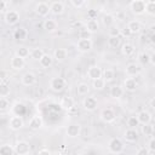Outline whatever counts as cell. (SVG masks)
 <instances>
[{
	"label": "cell",
	"mask_w": 155,
	"mask_h": 155,
	"mask_svg": "<svg viewBox=\"0 0 155 155\" xmlns=\"http://www.w3.org/2000/svg\"><path fill=\"white\" fill-rule=\"evenodd\" d=\"M70 4H71L74 7H76V8H81V7L86 4V1H85V0H70Z\"/></svg>",
	"instance_id": "45"
},
{
	"label": "cell",
	"mask_w": 155,
	"mask_h": 155,
	"mask_svg": "<svg viewBox=\"0 0 155 155\" xmlns=\"http://www.w3.org/2000/svg\"><path fill=\"white\" fill-rule=\"evenodd\" d=\"M120 30L121 29H119L117 27H110V29H109V36H113V38L120 36Z\"/></svg>",
	"instance_id": "44"
},
{
	"label": "cell",
	"mask_w": 155,
	"mask_h": 155,
	"mask_svg": "<svg viewBox=\"0 0 155 155\" xmlns=\"http://www.w3.org/2000/svg\"><path fill=\"white\" fill-rule=\"evenodd\" d=\"M30 54V51H29V48H27V47H24V46H22V47H19V48H17V51H16V56L17 57H19V58H27L28 56Z\"/></svg>",
	"instance_id": "37"
},
{
	"label": "cell",
	"mask_w": 155,
	"mask_h": 155,
	"mask_svg": "<svg viewBox=\"0 0 155 155\" xmlns=\"http://www.w3.org/2000/svg\"><path fill=\"white\" fill-rule=\"evenodd\" d=\"M101 119H102L104 122L110 124V122H113V121L115 120V111H114L111 108H105V109H103L102 113H101Z\"/></svg>",
	"instance_id": "9"
},
{
	"label": "cell",
	"mask_w": 155,
	"mask_h": 155,
	"mask_svg": "<svg viewBox=\"0 0 155 155\" xmlns=\"http://www.w3.org/2000/svg\"><path fill=\"white\" fill-rule=\"evenodd\" d=\"M85 29L91 34L96 33L99 29V24H98L97 19H87V22L85 23Z\"/></svg>",
	"instance_id": "23"
},
{
	"label": "cell",
	"mask_w": 155,
	"mask_h": 155,
	"mask_svg": "<svg viewBox=\"0 0 155 155\" xmlns=\"http://www.w3.org/2000/svg\"><path fill=\"white\" fill-rule=\"evenodd\" d=\"M120 42H121L120 36H117V38L109 36V39H108V46L111 47V48H116V47H119V46H120Z\"/></svg>",
	"instance_id": "38"
},
{
	"label": "cell",
	"mask_w": 155,
	"mask_h": 155,
	"mask_svg": "<svg viewBox=\"0 0 155 155\" xmlns=\"http://www.w3.org/2000/svg\"><path fill=\"white\" fill-rule=\"evenodd\" d=\"M136 155H150V151L148 150L147 147H140V148L137 150Z\"/></svg>",
	"instance_id": "47"
},
{
	"label": "cell",
	"mask_w": 155,
	"mask_h": 155,
	"mask_svg": "<svg viewBox=\"0 0 155 155\" xmlns=\"http://www.w3.org/2000/svg\"><path fill=\"white\" fill-rule=\"evenodd\" d=\"M24 65H25V61L23 58H19L16 54L11 58V68L13 70H22L24 68Z\"/></svg>",
	"instance_id": "16"
},
{
	"label": "cell",
	"mask_w": 155,
	"mask_h": 155,
	"mask_svg": "<svg viewBox=\"0 0 155 155\" xmlns=\"http://www.w3.org/2000/svg\"><path fill=\"white\" fill-rule=\"evenodd\" d=\"M120 35H122L124 38H128V36H130V35H132V34L130 33V30H128V29H127V27H126V28H124L122 30H120Z\"/></svg>",
	"instance_id": "50"
},
{
	"label": "cell",
	"mask_w": 155,
	"mask_h": 155,
	"mask_svg": "<svg viewBox=\"0 0 155 155\" xmlns=\"http://www.w3.org/2000/svg\"><path fill=\"white\" fill-rule=\"evenodd\" d=\"M150 107L151 108H155V98H151L150 99Z\"/></svg>",
	"instance_id": "54"
},
{
	"label": "cell",
	"mask_w": 155,
	"mask_h": 155,
	"mask_svg": "<svg viewBox=\"0 0 155 155\" xmlns=\"http://www.w3.org/2000/svg\"><path fill=\"white\" fill-rule=\"evenodd\" d=\"M42 119L40 117V116H33L31 119H30V121H29V127L31 128V130H40L41 127H42Z\"/></svg>",
	"instance_id": "26"
},
{
	"label": "cell",
	"mask_w": 155,
	"mask_h": 155,
	"mask_svg": "<svg viewBox=\"0 0 155 155\" xmlns=\"http://www.w3.org/2000/svg\"><path fill=\"white\" fill-rule=\"evenodd\" d=\"M148 150L150 151V153H154L155 151V138L154 137H151L150 139H149V143H148Z\"/></svg>",
	"instance_id": "46"
},
{
	"label": "cell",
	"mask_w": 155,
	"mask_h": 155,
	"mask_svg": "<svg viewBox=\"0 0 155 155\" xmlns=\"http://www.w3.org/2000/svg\"><path fill=\"white\" fill-rule=\"evenodd\" d=\"M8 126L12 131H18L24 126V121L21 115H13L8 121Z\"/></svg>",
	"instance_id": "7"
},
{
	"label": "cell",
	"mask_w": 155,
	"mask_h": 155,
	"mask_svg": "<svg viewBox=\"0 0 155 155\" xmlns=\"http://www.w3.org/2000/svg\"><path fill=\"white\" fill-rule=\"evenodd\" d=\"M57 28H58V24H57V22L54 19H50V18L48 19H45V22H44V29L46 31L52 33V31H56Z\"/></svg>",
	"instance_id": "25"
},
{
	"label": "cell",
	"mask_w": 155,
	"mask_h": 155,
	"mask_svg": "<svg viewBox=\"0 0 155 155\" xmlns=\"http://www.w3.org/2000/svg\"><path fill=\"white\" fill-rule=\"evenodd\" d=\"M108 149H109V151L113 153V154H120V153L124 151L125 145H124V143H122V140H121L120 138L114 137V138H111V139L109 140V143H108Z\"/></svg>",
	"instance_id": "1"
},
{
	"label": "cell",
	"mask_w": 155,
	"mask_h": 155,
	"mask_svg": "<svg viewBox=\"0 0 155 155\" xmlns=\"http://www.w3.org/2000/svg\"><path fill=\"white\" fill-rule=\"evenodd\" d=\"M82 107H84V109L87 110V111H93V110H96L97 107H98V101H97V98L93 97V96L86 97V98L84 99V102H82Z\"/></svg>",
	"instance_id": "6"
},
{
	"label": "cell",
	"mask_w": 155,
	"mask_h": 155,
	"mask_svg": "<svg viewBox=\"0 0 155 155\" xmlns=\"http://www.w3.org/2000/svg\"><path fill=\"white\" fill-rule=\"evenodd\" d=\"M39 63H40V65H41L42 68H48V67H51L52 63H53V57H52L51 54H48V53H45V54L40 58Z\"/></svg>",
	"instance_id": "27"
},
{
	"label": "cell",
	"mask_w": 155,
	"mask_h": 155,
	"mask_svg": "<svg viewBox=\"0 0 155 155\" xmlns=\"http://www.w3.org/2000/svg\"><path fill=\"white\" fill-rule=\"evenodd\" d=\"M114 22H115L114 15H111V13H105V15H103V17H102V23H103V25H105V27H111V25L114 24Z\"/></svg>",
	"instance_id": "31"
},
{
	"label": "cell",
	"mask_w": 155,
	"mask_h": 155,
	"mask_svg": "<svg viewBox=\"0 0 155 155\" xmlns=\"http://www.w3.org/2000/svg\"><path fill=\"white\" fill-rule=\"evenodd\" d=\"M92 86H93L94 90H103L104 86H105V81L102 78H99V79L92 81Z\"/></svg>",
	"instance_id": "40"
},
{
	"label": "cell",
	"mask_w": 155,
	"mask_h": 155,
	"mask_svg": "<svg viewBox=\"0 0 155 155\" xmlns=\"http://www.w3.org/2000/svg\"><path fill=\"white\" fill-rule=\"evenodd\" d=\"M65 86H67L65 79L59 78V76L53 78V79H51V81H50V88H51L52 91H54V92H62V91L65 88Z\"/></svg>",
	"instance_id": "2"
},
{
	"label": "cell",
	"mask_w": 155,
	"mask_h": 155,
	"mask_svg": "<svg viewBox=\"0 0 155 155\" xmlns=\"http://www.w3.org/2000/svg\"><path fill=\"white\" fill-rule=\"evenodd\" d=\"M76 47L80 52H88L92 48L91 39H79L76 42Z\"/></svg>",
	"instance_id": "8"
},
{
	"label": "cell",
	"mask_w": 155,
	"mask_h": 155,
	"mask_svg": "<svg viewBox=\"0 0 155 155\" xmlns=\"http://www.w3.org/2000/svg\"><path fill=\"white\" fill-rule=\"evenodd\" d=\"M96 16H97V12L96 11H93V10H91V11H88V19H96Z\"/></svg>",
	"instance_id": "53"
},
{
	"label": "cell",
	"mask_w": 155,
	"mask_h": 155,
	"mask_svg": "<svg viewBox=\"0 0 155 155\" xmlns=\"http://www.w3.org/2000/svg\"><path fill=\"white\" fill-rule=\"evenodd\" d=\"M79 39H91V33H88L85 28L79 30Z\"/></svg>",
	"instance_id": "43"
},
{
	"label": "cell",
	"mask_w": 155,
	"mask_h": 155,
	"mask_svg": "<svg viewBox=\"0 0 155 155\" xmlns=\"http://www.w3.org/2000/svg\"><path fill=\"white\" fill-rule=\"evenodd\" d=\"M138 62L140 65H147L150 63V54L148 52H140L138 54Z\"/></svg>",
	"instance_id": "32"
},
{
	"label": "cell",
	"mask_w": 155,
	"mask_h": 155,
	"mask_svg": "<svg viewBox=\"0 0 155 155\" xmlns=\"http://www.w3.org/2000/svg\"><path fill=\"white\" fill-rule=\"evenodd\" d=\"M10 94V86L6 82L0 81V97H7Z\"/></svg>",
	"instance_id": "39"
},
{
	"label": "cell",
	"mask_w": 155,
	"mask_h": 155,
	"mask_svg": "<svg viewBox=\"0 0 155 155\" xmlns=\"http://www.w3.org/2000/svg\"><path fill=\"white\" fill-rule=\"evenodd\" d=\"M52 153L48 150V149H41V150H39V153H38V155H51Z\"/></svg>",
	"instance_id": "52"
},
{
	"label": "cell",
	"mask_w": 155,
	"mask_h": 155,
	"mask_svg": "<svg viewBox=\"0 0 155 155\" xmlns=\"http://www.w3.org/2000/svg\"><path fill=\"white\" fill-rule=\"evenodd\" d=\"M13 154H15V149L12 145L4 144L0 147V155H13Z\"/></svg>",
	"instance_id": "33"
},
{
	"label": "cell",
	"mask_w": 155,
	"mask_h": 155,
	"mask_svg": "<svg viewBox=\"0 0 155 155\" xmlns=\"http://www.w3.org/2000/svg\"><path fill=\"white\" fill-rule=\"evenodd\" d=\"M134 52V46L130 42H125L122 46H121V53L126 57H130L131 54H133Z\"/></svg>",
	"instance_id": "29"
},
{
	"label": "cell",
	"mask_w": 155,
	"mask_h": 155,
	"mask_svg": "<svg viewBox=\"0 0 155 155\" xmlns=\"http://www.w3.org/2000/svg\"><path fill=\"white\" fill-rule=\"evenodd\" d=\"M127 126H128V128L136 130L137 126H139V122H138V120H137V116H130V117L127 119Z\"/></svg>",
	"instance_id": "41"
},
{
	"label": "cell",
	"mask_w": 155,
	"mask_h": 155,
	"mask_svg": "<svg viewBox=\"0 0 155 155\" xmlns=\"http://www.w3.org/2000/svg\"><path fill=\"white\" fill-rule=\"evenodd\" d=\"M124 96V88L119 85H115L110 88V97L113 98H121Z\"/></svg>",
	"instance_id": "30"
},
{
	"label": "cell",
	"mask_w": 155,
	"mask_h": 155,
	"mask_svg": "<svg viewBox=\"0 0 155 155\" xmlns=\"http://www.w3.org/2000/svg\"><path fill=\"white\" fill-rule=\"evenodd\" d=\"M50 12L58 16V15H62L64 12V4L62 1H53L51 2L50 5Z\"/></svg>",
	"instance_id": "14"
},
{
	"label": "cell",
	"mask_w": 155,
	"mask_h": 155,
	"mask_svg": "<svg viewBox=\"0 0 155 155\" xmlns=\"http://www.w3.org/2000/svg\"><path fill=\"white\" fill-rule=\"evenodd\" d=\"M8 108V101L4 97H0V109L4 110V109H7Z\"/></svg>",
	"instance_id": "48"
},
{
	"label": "cell",
	"mask_w": 155,
	"mask_h": 155,
	"mask_svg": "<svg viewBox=\"0 0 155 155\" xmlns=\"http://www.w3.org/2000/svg\"><path fill=\"white\" fill-rule=\"evenodd\" d=\"M81 133V126L79 124H70L67 127V136L70 138H76Z\"/></svg>",
	"instance_id": "11"
},
{
	"label": "cell",
	"mask_w": 155,
	"mask_h": 155,
	"mask_svg": "<svg viewBox=\"0 0 155 155\" xmlns=\"http://www.w3.org/2000/svg\"><path fill=\"white\" fill-rule=\"evenodd\" d=\"M4 21L6 24L8 25H15L18 23L19 21V13L15 10H8L5 12V16H4Z\"/></svg>",
	"instance_id": "4"
},
{
	"label": "cell",
	"mask_w": 155,
	"mask_h": 155,
	"mask_svg": "<svg viewBox=\"0 0 155 155\" xmlns=\"http://www.w3.org/2000/svg\"><path fill=\"white\" fill-rule=\"evenodd\" d=\"M35 12H36L39 16H41V17H46V16L48 15V12H50V6H48V4L45 2V1L38 2L36 6H35Z\"/></svg>",
	"instance_id": "12"
},
{
	"label": "cell",
	"mask_w": 155,
	"mask_h": 155,
	"mask_svg": "<svg viewBox=\"0 0 155 155\" xmlns=\"http://www.w3.org/2000/svg\"><path fill=\"white\" fill-rule=\"evenodd\" d=\"M142 68L139 64L137 63H130L126 65V75L128 78H133V76H137L139 73H140Z\"/></svg>",
	"instance_id": "10"
},
{
	"label": "cell",
	"mask_w": 155,
	"mask_h": 155,
	"mask_svg": "<svg viewBox=\"0 0 155 155\" xmlns=\"http://www.w3.org/2000/svg\"><path fill=\"white\" fill-rule=\"evenodd\" d=\"M13 38H15L16 40L23 41V40H25V39L28 38V30H27L25 28H23V27L16 28L15 31H13Z\"/></svg>",
	"instance_id": "22"
},
{
	"label": "cell",
	"mask_w": 155,
	"mask_h": 155,
	"mask_svg": "<svg viewBox=\"0 0 155 155\" xmlns=\"http://www.w3.org/2000/svg\"><path fill=\"white\" fill-rule=\"evenodd\" d=\"M124 138L126 142H130V143H133L137 140L138 138V132L137 130H133V128H127L124 133Z\"/></svg>",
	"instance_id": "20"
},
{
	"label": "cell",
	"mask_w": 155,
	"mask_h": 155,
	"mask_svg": "<svg viewBox=\"0 0 155 155\" xmlns=\"http://www.w3.org/2000/svg\"><path fill=\"white\" fill-rule=\"evenodd\" d=\"M76 91H78V94H80V96H86V94L88 93V91H90V86H88L87 84H85V82H81V84L78 85Z\"/></svg>",
	"instance_id": "35"
},
{
	"label": "cell",
	"mask_w": 155,
	"mask_h": 155,
	"mask_svg": "<svg viewBox=\"0 0 155 155\" xmlns=\"http://www.w3.org/2000/svg\"><path fill=\"white\" fill-rule=\"evenodd\" d=\"M127 29L130 30L131 34H138L140 30H142V24L137 19H133V21H130L128 24H127Z\"/></svg>",
	"instance_id": "21"
},
{
	"label": "cell",
	"mask_w": 155,
	"mask_h": 155,
	"mask_svg": "<svg viewBox=\"0 0 155 155\" xmlns=\"http://www.w3.org/2000/svg\"><path fill=\"white\" fill-rule=\"evenodd\" d=\"M87 76L93 81V80H97V79H99V78H102V69H101V67H98V65H92V67H90L88 68V70H87Z\"/></svg>",
	"instance_id": "13"
},
{
	"label": "cell",
	"mask_w": 155,
	"mask_h": 155,
	"mask_svg": "<svg viewBox=\"0 0 155 155\" xmlns=\"http://www.w3.org/2000/svg\"><path fill=\"white\" fill-rule=\"evenodd\" d=\"M124 87H125L126 91H128V92H133V91L137 90L138 84H137V81H136L134 78H126V79L124 80Z\"/></svg>",
	"instance_id": "18"
},
{
	"label": "cell",
	"mask_w": 155,
	"mask_h": 155,
	"mask_svg": "<svg viewBox=\"0 0 155 155\" xmlns=\"http://www.w3.org/2000/svg\"><path fill=\"white\" fill-rule=\"evenodd\" d=\"M35 82H36V76H35L34 73L28 71V73H25V74L22 76V84H23L24 86H31V85H34Z\"/></svg>",
	"instance_id": "19"
},
{
	"label": "cell",
	"mask_w": 155,
	"mask_h": 155,
	"mask_svg": "<svg viewBox=\"0 0 155 155\" xmlns=\"http://www.w3.org/2000/svg\"><path fill=\"white\" fill-rule=\"evenodd\" d=\"M114 78H115V73H114V70H113V69L107 68V69L102 70V79L105 81V84H107V82L113 81V80H114Z\"/></svg>",
	"instance_id": "28"
},
{
	"label": "cell",
	"mask_w": 155,
	"mask_h": 155,
	"mask_svg": "<svg viewBox=\"0 0 155 155\" xmlns=\"http://www.w3.org/2000/svg\"><path fill=\"white\" fill-rule=\"evenodd\" d=\"M44 54H45V52L42 51V48H39V47L33 48V50L30 51V57H31L34 61H40V58H41Z\"/></svg>",
	"instance_id": "34"
},
{
	"label": "cell",
	"mask_w": 155,
	"mask_h": 155,
	"mask_svg": "<svg viewBox=\"0 0 155 155\" xmlns=\"http://www.w3.org/2000/svg\"><path fill=\"white\" fill-rule=\"evenodd\" d=\"M137 120L139 122V125H147L151 122V114L147 110H142L138 113L137 115Z\"/></svg>",
	"instance_id": "15"
},
{
	"label": "cell",
	"mask_w": 155,
	"mask_h": 155,
	"mask_svg": "<svg viewBox=\"0 0 155 155\" xmlns=\"http://www.w3.org/2000/svg\"><path fill=\"white\" fill-rule=\"evenodd\" d=\"M68 57V51L65 48H56L54 52H53V59L58 61V62H62L64 59H67Z\"/></svg>",
	"instance_id": "24"
},
{
	"label": "cell",
	"mask_w": 155,
	"mask_h": 155,
	"mask_svg": "<svg viewBox=\"0 0 155 155\" xmlns=\"http://www.w3.org/2000/svg\"><path fill=\"white\" fill-rule=\"evenodd\" d=\"M7 79H8L7 71L6 70H0V80H1V82H5Z\"/></svg>",
	"instance_id": "49"
},
{
	"label": "cell",
	"mask_w": 155,
	"mask_h": 155,
	"mask_svg": "<svg viewBox=\"0 0 155 155\" xmlns=\"http://www.w3.org/2000/svg\"><path fill=\"white\" fill-rule=\"evenodd\" d=\"M130 10L133 15H143L145 12V1L144 0H133L130 4Z\"/></svg>",
	"instance_id": "3"
},
{
	"label": "cell",
	"mask_w": 155,
	"mask_h": 155,
	"mask_svg": "<svg viewBox=\"0 0 155 155\" xmlns=\"http://www.w3.org/2000/svg\"><path fill=\"white\" fill-rule=\"evenodd\" d=\"M13 149L17 155H29L30 153V145L25 140H18Z\"/></svg>",
	"instance_id": "5"
},
{
	"label": "cell",
	"mask_w": 155,
	"mask_h": 155,
	"mask_svg": "<svg viewBox=\"0 0 155 155\" xmlns=\"http://www.w3.org/2000/svg\"><path fill=\"white\" fill-rule=\"evenodd\" d=\"M51 155H63L62 153H59V151H56V153H52Z\"/></svg>",
	"instance_id": "55"
},
{
	"label": "cell",
	"mask_w": 155,
	"mask_h": 155,
	"mask_svg": "<svg viewBox=\"0 0 155 155\" xmlns=\"http://www.w3.org/2000/svg\"><path fill=\"white\" fill-rule=\"evenodd\" d=\"M145 12L150 16L155 15V1L154 0H149L145 1Z\"/></svg>",
	"instance_id": "36"
},
{
	"label": "cell",
	"mask_w": 155,
	"mask_h": 155,
	"mask_svg": "<svg viewBox=\"0 0 155 155\" xmlns=\"http://www.w3.org/2000/svg\"><path fill=\"white\" fill-rule=\"evenodd\" d=\"M154 132V127L151 124H147V125H143L142 126V133L145 134V136H151Z\"/></svg>",
	"instance_id": "42"
},
{
	"label": "cell",
	"mask_w": 155,
	"mask_h": 155,
	"mask_svg": "<svg viewBox=\"0 0 155 155\" xmlns=\"http://www.w3.org/2000/svg\"><path fill=\"white\" fill-rule=\"evenodd\" d=\"M6 6H7V2L4 0H0V13L6 10Z\"/></svg>",
	"instance_id": "51"
},
{
	"label": "cell",
	"mask_w": 155,
	"mask_h": 155,
	"mask_svg": "<svg viewBox=\"0 0 155 155\" xmlns=\"http://www.w3.org/2000/svg\"><path fill=\"white\" fill-rule=\"evenodd\" d=\"M59 105H61V108H62L63 110L69 111V110H71V109L74 108L75 102H74V99H73L71 97H68V96H67V97H63V98L61 99Z\"/></svg>",
	"instance_id": "17"
}]
</instances>
